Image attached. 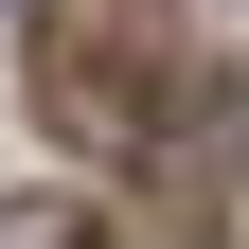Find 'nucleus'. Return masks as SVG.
I'll return each mask as SVG.
<instances>
[{
  "label": "nucleus",
  "mask_w": 249,
  "mask_h": 249,
  "mask_svg": "<svg viewBox=\"0 0 249 249\" xmlns=\"http://www.w3.org/2000/svg\"><path fill=\"white\" fill-rule=\"evenodd\" d=\"M0 249H89V231H71V213H0Z\"/></svg>",
  "instance_id": "f257e3e1"
}]
</instances>
